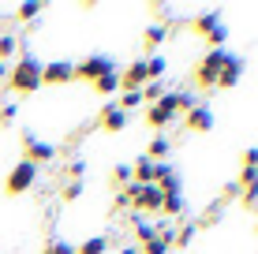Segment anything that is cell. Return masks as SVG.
I'll return each instance as SVG.
<instances>
[{
  "mask_svg": "<svg viewBox=\"0 0 258 254\" xmlns=\"http://www.w3.org/2000/svg\"><path fill=\"white\" fill-rule=\"evenodd\" d=\"M8 90L12 94H38L41 90V60L34 52H19L15 64H8Z\"/></svg>",
  "mask_w": 258,
  "mask_h": 254,
  "instance_id": "6da1fadb",
  "label": "cell"
},
{
  "mask_svg": "<svg viewBox=\"0 0 258 254\" xmlns=\"http://www.w3.org/2000/svg\"><path fill=\"white\" fill-rule=\"evenodd\" d=\"M225 60H228V49H206L199 56V64H195V90H217V75H221V67H225Z\"/></svg>",
  "mask_w": 258,
  "mask_h": 254,
  "instance_id": "7a4b0ae2",
  "label": "cell"
},
{
  "mask_svg": "<svg viewBox=\"0 0 258 254\" xmlns=\"http://www.w3.org/2000/svg\"><path fill=\"white\" fill-rule=\"evenodd\" d=\"M112 71H120L116 67V60L109 56V52H90V56H83L79 64H71V78L75 82H97L101 75H112Z\"/></svg>",
  "mask_w": 258,
  "mask_h": 254,
  "instance_id": "3957f363",
  "label": "cell"
},
{
  "mask_svg": "<svg viewBox=\"0 0 258 254\" xmlns=\"http://www.w3.org/2000/svg\"><path fill=\"white\" fill-rule=\"evenodd\" d=\"M123 195H127V202H131V209H135L139 217H154L157 209H161V202H165V195L157 191V183H127Z\"/></svg>",
  "mask_w": 258,
  "mask_h": 254,
  "instance_id": "277c9868",
  "label": "cell"
},
{
  "mask_svg": "<svg viewBox=\"0 0 258 254\" xmlns=\"http://www.w3.org/2000/svg\"><path fill=\"white\" fill-rule=\"evenodd\" d=\"M191 30L202 34L210 49H225V41H228V23H225V15H221V12H202V15H195V19H191Z\"/></svg>",
  "mask_w": 258,
  "mask_h": 254,
  "instance_id": "5b68a950",
  "label": "cell"
},
{
  "mask_svg": "<svg viewBox=\"0 0 258 254\" xmlns=\"http://www.w3.org/2000/svg\"><path fill=\"white\" fill-rule=\"evenodd\" d=\"M34 183H38V164L19 161L12 172H8V180H4V195L19 198V195H26V191H34Z\"/></svg>",
  "mask_w": 258,
  "mask_h": 254,
  "instance_id": "8992f818",
  "label": "cell"
},
{
  "mask_svg": "<svg viewBox=\"0 0 258 254\" xmlns=\"http://www.w3.org/2000/svg\"><path fill=\"white\" fill-rule=\"evenodd\" d=\"M23 161H30V164H49V161H56V146L45 142V138H38L34 131H26L23 135Z\"/></svg>",
  "mask_w": 258,
  "mask_h": 254,
  "instance_id": "52a82bcc",
  "label": "cell"
},
{
  "mask_svg": "<svg viewBox=\"0 0 258 254\" xmlns=\"http://www.w3.org/2000/svg\"><path fill=\"white\" fill-rule=\"evenodd\" d=\"M131 124V112H123L116 101H105V109L97 112V127L105 131V135H123Z\"/></svg>",
  "mask_w": 258,
  "mask_h": 254,
  "instance_id": "ba28073f",
  "label": "cell"
},
{
  "mask_svg": "<svg viewBox=\"0 0 258 254\" xmlns=\"http://www.w3.org/2000/svg\"><path fill=\"white\" fill-rule=\"evenodd\" d=\"M243 71H247V60L236 56V52H228L225 67H221V75H217V90H232V86H239V82H243Z\"/></svg>",
  "mask_w": 258,
  "mask_h": 254,
  "instance_id": "9c48e42d",
  "label": "cell"
},
{
  "mask_svg": "<svg viewBox=\"0 0 258 254\" xmlns=\"http://www.w3.org/2000/svg\"><path fill=\"white\" fill-rule=\"evenodd\" d=\"M183 131H191V135H206V131H213V109H210V105H195L191 112H183Z\"/></svg>",
  "mask_w": 258,
  "mask_h": 254,
  "instance_id": "30bf717a",
  "label": "cell"
},
{
  "mask_svg": "<svg viewBox=\"0 0 258 254\" xmlns=\"http://www.w3.org/2000/svg\"><path fill=\"white\" fill-rule=\"evenodd\" d=\"M75 82L71 78V60H49L41 64V86H68Z\"/></svg>",
  "mask_w": 258,
  "mask_h": 254,
  "instance_id": "8fae6325",
  "label": "cell"
},
{
  "mask_svg": "<svg viewBox=\"0 0 258 254\" xmlns=\"http://www.w3.org/2000/svg\"><path fill=\"white\" fill-rule=\"evenodd\" d=\"M146 82H150V75H146V56L131 60V64L120 71V90H142Z\"/></svg>",
  "mask_w": 258,
  "mask_h": 254,
  "instance_id": "7c38bea8",
  "label": "cell"
},
{
  "mask_svg": "<svg viewBox=\"0 0 258 254\" xmlns=\"http://www.w3.org/2000/svg\"><path fill=\"white\" fill-rule=\"evenodd\" d=\"M154 183H157V191L161 195H183V176L172 168V164H157V172H154Z\"/></svg>",
  "mask_w": 258,
  "mask_h": 254,
  "instance_id": "4fadbf2b",
  "label": "cell"
},
{
  "mask_svg": "<svg viewBox=\"0 0 258 254\" xmlns=\"http://www.w3.org/2000/svg\"><path fill=\"white\" fill-rule=\"evenodd\" d=\"M239 195H243V206L247 209H258V172L254 168H239Z\"/></svg>",
  "mask_w": 258,
  "mask_h": 254,
  "instance_id": "5bb4252c",
  "label": "cell"
},
{
  "mask_svg": "<svg viewBox=\"0 0 258 254\" xmlns=\"http://www.w3.org/2000/svg\"><path fill=\"white\" fill-rule=\"evenodd\" d=\"M168 153H172V138H168V135H154L142 157H150L154 164H165V161H168Z\"/></svg>",
  "mask_w": 258,
  "mask_h": 254,
  "instance_id": "9a60e30c",
  "label": "cell"
},
{
  "mask_svg": "<svg viewBox=\"0 0 258 254\" xmlns=\"http://www.w3.org/2000/svg\"><path fill=\"white\" fill-rule=\"evenodd\" d=\"M165 38H168V26H165V23H150L146 30H142V49L154 56V49H161Z\"/></svg>",
  "mask_w": 258,
  "mask_h": 254,
  "instance_id": "2e32d148",
  "label": "cell"
},
{
  "mask_svg": "<svg viewBox=\"0 0 258 254\" xmlns=\"http://www.w3.org/2000/svg\"><path fill=\"white\" fill-rule=\"evenodd\" d=\"M142 120H146V127H154L157 135H161L165 127H172V124H176V116H172V112H165L161 105H150V109L142 112Z\"/></svg>",
  "mask_w": 258,
  "mask_h": 254,
  "instance_id": "e0dca14e",
  "label": "cell"
},
{
  "mask_svg": "<svg viewBox=\"0 0 258 254\" xmlns=\"http://www.w3.org/2000/svg\"><path fill=\"white\" fill-rule=\"evenodd\" d=\"M154 172H157V164L150 161V157L131 161V183H154Z\"/></svg>",
  "mask_w": 258,
  "mask_h": 254,
  "instance_id": "ac0fdd59",
  "label": "cell"
},
{
  "mask_svg": "<svg viewBox=\"0 0 258 254\" xmlns=\"http://www.w3.org/2000/svg\"><path fill=\"white\" fill-rule=\"evenodd\" d=\"M157 213H161L165 221L183 217V213H187V198H183V195H165V202H161V209H157Z\"/></svg>",
  "mask_w": 258,
  "mask_h": 254,
  "instance_id": "d6986e66",
  "label": "cell"
},
{
  "mask_svg": "<svg viewBox=\"0 0 258 254\" xmlns=\"http://www.w3.org/2000/svg\"><path fill=\"white\" fill-rule=\"evenodd\" d=\"M15 19L26 23V26H38L41 23V4H38V0H23V4L15 8Z\"/></svg>",
  "mask_w": 258,
  "mask_h": 254,
  "instance_id": "ffe728a7",
  "label": "cell"
},
{
  "mask_svg": "<svg viewBox=\"0 0 258 254\" xmlns=\"http://www.w3.org/2000/svg\"><path fill=\"white\" fill-rule=\"evenodd\" d=\"M94 94H101V98H116V94H120V71L101 75V78L94 82Z\"/></svg>",
  "mask_w": 258,
  "mask_h": 254,
  "instance_id": "44dd1931",
  "label": "cell"
},
{
  "mask_svg": "<svg viewBox=\"0 0 258 254\" xmlns=\"http://www.w3.org/2000/svg\"><path fill=\"white\" fill-rule=\"evenodd\" d=\"M195 235H199V224H176V243H172V250H187L191 243H195Z\"/></svg>",
  "mask_w": 258,
  "mask_h": 254,
  "instance_id": "7402d4cb",
  "label": "cell"
},
{
  "mask_svg": "<svg viewBox=\"0 0 258 254\" xmlns=\"http://www.w3.org/2000/svg\"><path fill=\"white\" fill-rule=\"evenodd\" d=\"M105 250H109V235H90L75 247V254H105Z\"/></svg>",
  "mask_w": 258,
  "mask_h": 254,
  "instance_id": "603a6c76",
  "label": "cell"
},
{
  "mask_svg": "<svg viewBox=\"0 0 258 254\" xmlns=\"http://www.w3.org/2000/svg\"><path fill=\"white\" fill-rule=\"evenodd\" d=\"M15 56H19V38L15 34H0V64H8Z\"/></svg>",
  "mask_w": 258,
  "mask_h": 254,
  "instance_id": "cb8c5ba5",
  "label": "cell"
},
{
  "mask_svg": "<svg viewBox=\"0 0 258 254\" xmlns=\"http://www.w3.org/2000/svg\"><path fill=\"white\" fill-rule=\"evenodd\" d=\"M157 235V221H146V217H135V239H139V247L142 243H150Z\"/></svg>",
  "mask_w": 258,
  "mask_h": 254,
  "instance_id": "d4e9b609",
  "label": "cell"
},
{
  "mask_svg": "<svg viewBox=\"0 0 258 254\" xmlns=\"http://www.w3.org/2000/svg\"><path fill=\"white\" fill-rule=\"evenodd\" d=\"M165 71H168V60H165V56H157V52H154V56H146V75H150V82H157Z\"/></svg>",
  "mask_w": 258,
  "mask_h": 254,
  "instance_id": "484cf974",
  "label": "cell"
},
{
  "mask_svg": "<svg viewBox=\"0 0 258 254\" xmlns=\"http://www.w3.org/2000/svg\"><path fill=\"white\" fill-rule=\"evenodd\" d=\"M112 187H116V191H123V187H127V183H131V164L127 161H120V164H112Z\"/></svg>",
  "mask_w": 258,
  "mask_h": 254,
  "instance_id": "4316f807",
  "label": "cell"
},
{
  "mask_svg": "<svg viewBox=\"0 0 258 254\" xmlns=\"http://www.w3.org/2000/svg\"><path fill=\"white\" fill-rule=\"evenodd\" d=\"M139 94H142V101H150V105H157V101H161V98H165V94H168V90H165V82H161V78H157V82H146V86H142V90H139Z\"/></svg>",
  "mask_w": 258,
  "mask_h": 254,
  "instance_id": "83f0119b",
  "label": "cell"
},
{
  "mask_svg": "<svg viewBox=\"0 0 258 254\" xmlns=\"http://www.w3.org/2000/svg\"><path fill=\"white\" fill-rule=\"evenodd\" d=\"M168 250H172V243H168L165 235H154L150 243H142V247H139V254H168Z\"/></svg>",
  "mask_w": 258,
  "mask_h": 254,
  "instance_id": "f1b7e54d",
  "label": "cell"
},
{
  "mask_svg": "<svg viewBox=\"0 0 258 254\" xmlns=\"http://www.w3.org/2000/svg\"><path fill=\"white\" fill-rule=\"evenodd\" d=\"M116 105H120L123 112H131V109H139V105H146V101H142L139 90H120V101H116Z\"/></svg>",
  "mask_w": 258,
  "mask_h": 254,
  "instance_id": "f546056e",
  "label": "cell"
},
{
  "mask_svg": "<svg viewBox=\"0 0 258 254\" xmlns=\"http://www.w3.org/2000/svg\"><path fill=\"white\" fill-rule=\"evenodd\" d=\"M83 191H86L83 180H68V183H64V202H75V198H83Z\"/></svg>",
  "mask_w": 258,
  "mask_h": 254,
  "instance_id": "4dcf8cb0",
  "label": "cell"
},
{
  "mask_svg": "<svg viewBox=\"0 0 258 254\" xmlns=\"http://www.w3.org/2000/svg\"><path fill=\"white\" fill-rule=\"evenodd\" d=\"M15 116H19V105H12V101H8V105H0V127H8Z\"/></svg>",
  "mask_w": 258,
  "mask_h": 254,
  "instance_id": "1f68e13d",
  "label": "cell"
},
{
  "mask_svg": "<svg viewBox=\"0 0 258 254\" xmlns=\"http://www.w3.org/2000/svg\"><path fill=\"white\" fill-rule=\"evenodd\" d=\"M45 254H75V247L64 243V239H56V243H49V247H45Z\"/></svg>",
  "mask_w": 258,
  "mask_h": 254,
  "instance_id": "d6a6232c",
  "label": "cell"
},
{
  "mask_svg": "<svg viewBox=\"0 0 258 254\" xmlns=\"http://www.w3.org/2000/svg\"><path fill=\"white\" fill-rule=\"evenodd\" d=\"M243 168H254V172H258V146L243 150Z\"/></svg>",
  "mask_w": 258,
  "mask_h": 254,
  "instance_id": "836d02e7",
  "label": "cell"
},
{
  "mask_svg": "<svg viewBox=\"0 0 258 254\" xmlns=\"http://www.w3.org/2000/svg\"><path fill=\"white\" fill-rule=\"evenodd\" d=\"M68 176H71V180H83V176H86V164H83V161H71V164H68Z\"/></svg>",
  "mask_w": 258,
  "mask_h": 254,
  "instance_id": "e575fe53",
  "label": "cell"
},
{
  "mask_svg": "<svg viewBox=\"0 0 258 254\" xmlns=\"http://www.w3.org/2000/svg\"><path fill=\"white\" fill-rule=\"evenodd\" d=\"M112 206H116V209H131V202H127V195H123V191H116V198H112Z\"/></svg>",
  "mask_w": 258,
  "mask_h": 254,
  "instance_id": "d590c367",
  "label": "cell"
},
{
  "mask_svg": "<svg viewBox=\"0 0 258 254\" xmlns=\"http://www.w3.org/2000/svg\"><path fill=\"white\" fill-rule=\"evenodd\" d=\"M116 254H139V247H120Z\"/></svg>",
  "mask_w": 258,
  "mask_h": 254,
  "instance_id": "8d00e7d4",
  "label": "cell"
},
{
  "mask_svg": "<svg viewBox=\"0 0 258 254\" xmlns=\"http://www.w3.org/2000/svg\"><path fill=\"white\" fill-rule=\"evenodd\" d=\"M0 82H8V64H0Z\"/></svg>",
  "mask_w": 258,
  "mask_h": 254,
  "instance_id": "74e56055",
  "label": "cell"
},
{
  "mask_svg": "<svg viewBox=\"0 0 258 254\" xmlns=\"http://www.w3.org/2000/svg\"><path fill=\"white\" fill-rule=\"evenodd\" d=\"M168 254H180V250H168Z\"/></svg>",
  "mask_w": 258,
  "mask_h": 254,
  "instance_id": "f35d334b",
  "label": "cell"
},
{
  "mask_svg": "<svg viewBox=\"0 0 258 254\" xmlns=\"http://www.w3.org/2000/svg\"><path fill=\"white\" fill-rule=\"evenodd\" d=\"M254 232H258V221H254Z\"/></svg>",
  "mask_w": 258,
  "mask_h": 254,
  "instance_id": "ab89813d",
  "label": "cell"
}]
</instances>
